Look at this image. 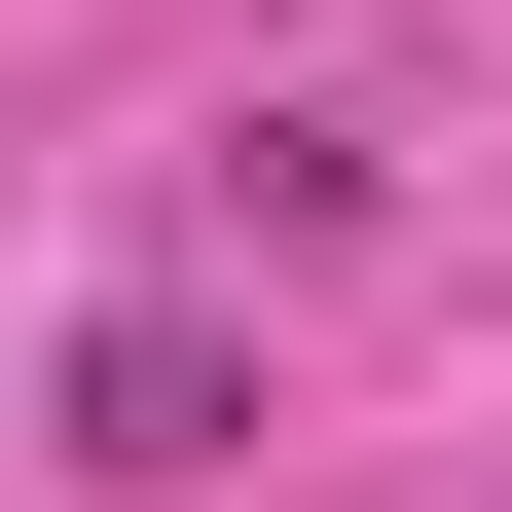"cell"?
I'll use <instances>...</instances> for the list:
<instances>
[{"mask_svg":"<svg viewBox=\"0 0 512 512\" xmlns=\"http://www.w3.org/2000/svg\"><path fill=\"white\" fill-rule=\"evenodd\" d=\"M220 439H256V366L183 330V293H110L74 330V476H220Z\"/></svg>","mask_w":512,"mask_h":512,"instance_id":"6da1fadb","label":"cell"}]
</instances>
